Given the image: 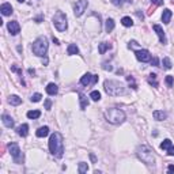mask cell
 <instances>
[{"mask_svg":"<svg viewBox=\"0 0 174 174\" xmlns=\"http://www.w3.org/2000/svg\"><path fill=\"white\" fill-rule=\"evenodd\" d=\"M105 118H106L107 123L118 125L125 120V113L121 109H117V107H110L105 112Z\"/></svg>","mask_w":174,"mask_h":174,"instance_id":"3957f363","label":"cell"},{"mask_svg":"<svg viewBox=\"0 0 174 174\" xmlns=\"http://www.w3.org/2000/svg\"><path fill=\"white\" fill-rule=\"evenodd\" d=\"M105 87V91H106L107 95H112V97H117V95H121L124 94V86L123 83H120L117 80H105L103 83Z\"/></svg>","mask_w":174,"mask_h":174,"instance_id":"277c9868","label":"cell"},{"mask_svg":"<svg viewBox=\"0 0 174 174\" xmlns=\"http://www.w3.org/2000/svg\"><path fill=\"white\" fill-rule=\"evenodd\" d=\"M39 116H41V112H39V110H30V112H27V117L31 120L38 118Z\"/></svg>","mask_w":174,"mask_h":174,"instance_id":"d4e9b609","label":"cell"},{"mask_svg":"<svg viewBox=\"0 0 174 174\" xmlns=\"http://www.w3.org/2000/svg\"><path fill=\"white\" fill-rule=\"evenodd\" d=\"M121 23H123L125 27H131V26H133V20L129 18V16H124L123 19H121Z\"/></svg>","mask_w":174,"mask_h":174,"instance_id":"484cf974","label":"cell"},{"mask_svg":"<svg viewBox=\"0 0 174 174\" xmlns=\"http://www.w3.org/2000/svg\"><path fill=\"white\" fill-rule=\"evenodd\" d=\"M112 3H113V4H116V6H121V3H120L118 0H112Z\"/></svg>","mask_w":174,"mask_h":174,"instance_id":"b9f144b4","label":"cell"},{"mask_svg":"<svg viewBox=\"0 0 174 174\" xmlns=\"http://www.w3.org/2000/svg\"><path fill=\"white\" fill-rule=\"evenodd\" d=\"M1 120H3V124L7 126V128H12L14 126V120H12V117L11 116H8V114H3Z\"/></svg>","mask_w":174,"mask_h":174,"instance_id":"2e32d148","label":"cell"},{"mask_svg":"<svg viewBox=\"0 0 174 174\" xmlns=\"http://www.w3.org/2000/svg\"><path fill=\"white\" fill-rule=\"evenodd\" d=\"M8 102H10L11 105H14V106H18V105L22 103V98H19L18 95H11V97L8 98Z\"/></svg>","mask_w":174,"mask_h":174,"instance_id":"ffe728a7","label":"cell"},{"mask_svg":"<svg viewBox=\"0 0 174 174\" xmlns=\"http://www.w3.org/2000/svg\"><path fill=\"white\" fill-rule=\"evenodd\" d=\"M148 83L152 84L154 87L158 86V82H156V75H155V74H151V75H150V76H148Z\"/></svg>","mask_w":174,"mask_h":174,"instance_id":"f1b7e54d","label":"cell"},{"mask_svg":"<svg viewBox=\"0 0 174 174\" xmlns=\"http://www.w3.org/2000/svg\"><path fill=\"white\" fill-rule=\"evenodd\" d=\"M87 6H88V1H87V0H79V1H76V4L74 6V14L76 16H80L82 14L86 11Z\"/></svg>","mask_w":174,"mask_h":174,"instance_id":"9c48e42d","label":"cell"},{"mask_svg":"<svg viewBox=\"0 0 174 174\" xmlns=\"http://www.w3.org/2000/svg\"><path fill=\"white\" fill-rule=\"evenodd\" d=\"M90 158H91V161H93V162L97 161V159H95V155H94V154H90Z\"/></svg>","mask_w":174,"mask_h":174,"instance_id":"7bdbcfd3","label":"cell"},{"mask_svg":"<svg viewBox=\"0 0 174 174\" xmlns=\"http://www.w3.org/2000/svg\"><path fill=\"white\" fill-rule=\"evenodd\" d=\"M154 30L156 31V34H158V37H159V41H161V44H166V37H164V31H163V29H162L161 26L159 25H154Z\"/></svg>","mask_w":174,"mask_h":174,"instance_id":"7c38bea8","label":"cell"},{"mask_svg":"<svg viewBox=\"0 0 174 174\" xmlns=\"http://www.w3.org/2000/svg\"><path fill=\"white\" fill-rule=\"evenodd\" d=\"M126 80H128L129 86L132 87L133 90H136V88H137V84L135 83V79H133V76H126Z\"/></svg>","mask_w":174,"mask_h":174,"instance_id":"4dcf8cb0","label":"cell"},{"mask_svg":"<svg viewBox=\"0 0 174 174\" xmlns=\"http://www.w3.org/2000/svg\"><path fill=\"white\" fill-rule=\"evenodd\" d=\"M151 64H154L155 67H158V65H159V60H158V57L151 58Z\"/></svg>","mask_w":174,"mask_h":174,"instance_id":"8d00e7d4","label":"cell"},{"mask_svg":"<svg viewBox=\"0 0 174 174\" xmlns=\"http://www.w3.org/2000/svg\"><path fill=\"white\" fill-rule=\"evenodd\" d=\"M171 11L169 10V8H164L163 12H162V20H163L164 25H167V23H170V19H171Z\"/></svg>","mask_w":174,"mask_h":174,"instance_id":"5bb4252c","label":"cell"},{"mask_svg":"<svg viewBox=\"0 0 174 174\" xmlns=\"http://www.w3.org/2000/svg\"><path fill=\"white\" fill-rule=\"evenodd\" d=\"M90 98H91L93 101H95V102H97V101H99V99H101V93H99V91H97V90L91 91Z\"/></svg>","mask_w":174,"mask_h":174,"instance_id":"83f0119b","label":"cell"},{"mask_svg":"<svg viewBox=\"0 0 174 174\" xmlns=\"http://www.w3.org/2000/svg\"><path fill=\"white\" fill-rule=\"evenodd\" d=\"M48 133H49V128H48V126H41V128L37 131L36 135L38 136V137H45V136H48Z\"/></svg>","mask_w":174,"mask_h":174,"instance_id":"44dd1931","label":"cell"},{"mask_svg":"<svg viewBox=\"0 0 174 174\" xmlns=\"http://www.w3.org/2000/svg\"><path fill=\"white\" fill-rule=\"evenodd\" d=\"M8 151H10L11 156L14 158V162H15V163H22L23 155H22V152H20V150H19V145L16 144V143H11V144H8Z\"/></svg>","mask_w":174,"mask_h":174,"instance_id":"52a82bcc","label":"cell"},{"mask_svg":"<svg viewBox=\"0 0 174 174\" xmlns=\"http://www.w3.org/2000/svg\"><path fill=\"white\" fill-rule=\"evenodd\" d=\"M171 147V140H169V139H166V140H163L161 144V148L162 150H169Z\"/></svg>","mask_w":174,"mask_h":174,"instance_id":"f546056e","label":"cell"},{"mask_svg":"<svg viewBox=\"0 0 174 174\" xmlns=\"http://www.w3.org/2000/svg\"><path fill=\"white\" fill-rule=\"evenodd\" d=\"M11 71H14V72H18V74L19 75H22V71H20L19 68L16 67V65H12V67H11Z\"/></svg>","mask_w":174,"mask_h":174,"instance_id":"d590c367","label":"cell"},{"mask_svg":"<svg viewBox=\"0 0 174 174\" xmlns=\"http://www.w3.org/2000/svg\"><path fill=\"white\" fill-rule=\"evenodd\" d=\"M31 50L36 56L44 57L46 55V52H48V39L45 37H38L36 41L33 42Z\"/></svg>","mask_w":174,"mask_h":174,"instance_id":"5b68a950","label":"cell"},{"mask_svg":"<svg viewBox=\"0 0 174 174\" xmlns=\"http://www.w3.org/2000/svg\"><path fill=\"white\" fill-rule=\"evenodd\" d=\"M0 11H1V14H3L4 16H8L12 14V7H11L10 3H3L1 7H0Z\"/></svg>","mask_w":174,"mask_h":174,"instance_id":"4fadbf2b","label":"cell"},{"mask_svg":"<svg viewBox=\"0 0 174 174\" xmlns=\"http://www.w3.org/2000/svg\"><path fill=\"white\" fill-rule=\"evenodd\" d=\"M7 27H8V31H10L12 36H16V34L20 31V26H19V23L16 22V20H11V22H8Z\"/></svg>","mask_w":174,"mask_h":174,"instance_id":"8fae6325","label":"cell"},{"mask_svg":"<svg viewBox=\"0 0 174 174\" xmlns=\"http://www.w3.org/2000/svg\"><path fill=\"white\" fill-rule=\"evenodd\" d=\"M16 133L19 136H22V137L27 136V133H29V125H27V124H22L19 128L16 129Z\"/></svg>","mask_w":174,"mask_h":174,"instance_id":"9a60e30c","label":"cell"},{"mask_svg":"<svg viewBox=\"0 0 174 174\" xmlns=\"http://www.w3.org/2000/svg\"><path fill=\"white\" fill-rule=\"evenodd\" d=\"M164 82H166V84H167V87H171L173 86V82H174V79H173V76H166V79H164Z\"/></svg>","mask_w":174,"mask_h":174,"instance_id":"836d02e7","label":"cell"},{"mask_svg":"<svg viewBox=\"0 0 174 174\" xmlns=\"http://www.w3.org/2000/svg\"><path fill=\"white\" fill-rule=\"evenodd\" d=\"M87 170H88V166H87V163H84V162H80L79 163V169H77V171L80 174H84L87 173Z\"/></svg>","mask_w":174,"mask_h":174,"instance_id":"4316f807","label":"cell"},{"mask_svg":"<svg viewBox=\"0 0 174 174\" xmlns=\"http://www.w3.org/2000/svg\"><path fill=\"white\" fill-rule=\"evenodd\" d=\"M42 98V95L39 93H36V94H33L31 95V102H39Z\"/></svg>","mask_w":174,"mask_h":174,"instance_id":"1f68e13d","label":"cell"},{"mask_svg":"<svg viewBox=\"0 0 174 174\" xmlns=\"http://www.w3.org/2000/svg\"><path fill=\"white\" fill-rule=\"evenodd\" d=\"M136 155H137V158L143 162V163L151 164L155 163V156H154V151L150 148L148 145H139L137 150H136Z\"/></svg>","mask_w":174,"mask_h":174,"instance_id":"7a4b0ae2","label":"cell"},{"mask_svg":"<svg viewBox=\"0 0 174 174\" xmlns=\"http://www.w3.org/2000/svg\"><path fill=\"white\" fill-rule=\"evenodd\" d=\"M135 55H136V58H137L139 61H142V63H148V61H151V58H152L151 53H150L148 50H145V49L136 50Z\"/></svg>","mask_w":174,"mask_h":174,"instance_id":"ba28073f","label":"cell"},{"mask_svg":"<svg viewBox=\"0 0 174 174\" xmlns=\"http://www.w3.org/2000/svg\"><path fill=\"white\" fill-rule=\"evenodd\" d=\"M52 39H53V42H55L56 45H60V44H58V39L56 38V37H53V38H52Z\"/></svg>","mask_w":174,"mask_h":174,"instance_id":"ee69618b","label":"cell"},{"mask_svg":"<svg viewBox=\"0 0 174 174\" xmlns=\"http://www.w3.org/2000/svg\"><path fill=\"white\" fill-rule=\"evenodd\" d=\"M110 48H112V45H110L109 42H101L99 46H98V52H99L101 55H105L106 50H109Z\"/></svg>","mask_w":174,"mask_h":174,"instance_id":"d6986e66","label":"cell"},{"mask_svg":"<svg viewBox=\"0 0 174 174\" xmlns=\"http://www.w3.org/2000/svg\"><path fill=\"white\" fill-rule=\"evenodd\" d=\"M167 170H169V173H174V164H170L167 167Z\"/></svg>","mask_w":174,"mask_h":174,"instance_id":"60d3db41","label":"cell"},{"mask_svg":"<svg viewBox=\"0 0 174 174\" xmlns=\"http://www.w3.org/2000/svg\"><path fill=\"white\" fill-rule=\"evenodd\" d=\"M79 99H80V109H86L87 106H88V101H87V98L84 97L83 94H79Z\"/></svg>","mask_w":174,"mask_h":174,"instance_id":"cb8c5ba5","label":"cell"},{"mask_svg":"<svg viewBox=\"0 0 174 174\" xmlns=\"http://www.w3.org/2000/svg\"><path fill=\"white\" fill-rule=\"evenodd\" d=\"M136 15H137L139 18H140V19H143V14H140V12H139V11H137V12H136Z\"/></svg>","mask_w":174,"mask_h":174,"instance_id":"bcb514c9","label":"cell"},{"mask_svg":"<svg viewBox=\"0 0 174 174\" xmlns=\"http://www.w3.org/2000/svg\"><path fill=\"white\" fill-rule=\"evenodd\" d=\"M152 116H154L155 120H158V121H163V120H166L167 114H166L163 110H155V112L152 113Z\"/></svg>","mask_w":174,"mask_h":174,"instance_id":"e0dca14e","label":"cell"},{"mask_svg":"<svg viewBox=\"0 0 174 174\" xmlns=\"http://www.w3.org/2000/svg\"><path fill=\"white\" fill-rule=\"evenodd\" d=\"M151 1L155 6H162V4H163V0H151Z\"/></svg>","mask_w":174,"mask_h":174,"instance_id":"74e56055","label":"cell"},{"mask_svg":"<svg viewBox=\"0 0 174 174\" xmlns=\"http://www.w3.org/2000/svg\"><path fill=\"white\" fill-rule=\"evenodd\" d=\"M98 82V76L97 75H91V74H84L80 77V83L83 86H88V84H95Z\"/></svg>","mask_w":174,"mask_h":174,"instance_id":"30bf717a","label":"cell"},{"mask_svg":"<svg viewBox=\"0 0 174 174\" xmlns=\"http://www.w3.org/2000/svg\"><path fill=\"white\" fill-rule=\"evenodd\" d=\"M67 52H68V55H77L79 53V48H77L75 44H69L68 45V49H67Z\"/></svg>","mask_w":174,"mask_h":174,"instance_id":"7402d4cb","label":"cell"},{"mask_svg":"<svg viewBox=\"0 0 174 174\" xmlns=\"http://www.w3.org/2000/svg\"><path fill=\"white\" fill-rule=\"evenodd\" d=\"M49 151L52 155H55L56 158H61L64 152V142H63L61 133L55 132L49 139Z\"/></svg>","mask_w":174,"mask_h":174,"instance_id":"6da1fadb","label":"cell"},{"mask_svg":"<svg viewBox=\"0 0 174 174\" xmlns=\"http://www.w3.org/2000/svg\"><path fill=\"white\" fill-rule=\"evenodd\" d=\"M167 155H170V156H174V147L171 145L170 148L167 150Z\"/></svg>","mask_w":174,"mask_h":174,"instance_id":"f35d334b","label":"cell"},{"mask_svg":"<svg viewBox=\"0 0 174 174\" xmlns=\"http://www.w3.org/2000/svg\"><path fill=\"white\" fill-rule=\"evenodd\" d=\"M29 74L30 75H36V71H34V69H31V68H29Z\"/></svg>","mask_w":174,"mask_h":174,"instance_id":"f6af8a7d","label":"cell"},{"mask_svg":"<svg viewBox=\"0 0 174 174\" xmlns=\"http://www.w3.org/2000/svg\"><path fill=\"white\" fill-rule=\"evenodd\" d=\"M113 29H114V20L112 18H109V19H106V23H105V30L107 33H110L113 31Z\"/></svg>","mask_w":174,"mask_h":174,"instance_id":"603a6c76","label":"cell"},{"mask_svg":"<svg viewBox=\"0 0 174 174\" xmlns=\"http://www.w3.org/2000/svg\"><path fill=\"white\" fill-rule=\"evenodd\" d=\"M103 69H106V71H112L113 68H112V65H107V64H103Z\"/></svg>","mask_w":174,"mask_h":174,"instance_id":"ab89813d","label":"cell"},{"mask_svg":"<svg viewBox=\"0 0 174 174\" xmlns=\"http://www.w3.org/2000/svg\"><path fill=\"white\" fill-rule=\"evenodd\" d=\"M50 106H52V101L50 99H46L45 101V109L46 110H50Z\"/></svg>","mask_w":174,"mask_h":174,"instance_id":"e575fe53","label":"cell"},{"mask_svg":"<svg viewBox=\"0 0 174 174\" xmlns=\"http://www.w3.org/2000/svg\"><path fill=\"white\" fill-rule=\"evenodd\" d=\"M53 25L58 31H65L68 27V22H67V16L63 11H57L53 16Z\"/></svg>","mask_w":174,"mask_h":174,"instance_id":"8992f818","label":"cell"},{"mask_svg":"<svg viewBox=\"0 0 174 174\" xmlns=\"http://www.w3.org/2000/svg\"><path fill=\"white\" fill-rule=\"evenodd\" d=\"M18 1H20V3H23V1H25V0H18Z\"/></svg>","mask_w":174,"mask_h":174,"instance_id":"c3c4849f","label":"cell"},{"mask_svg":"<svg viewBox=\"0 0 174 174\" xmlns=\"http://www.w3.org/2000/svg\"><path fill=\"white\" fill-rule=\"evenodd\" d=\"M163 67L166 68V69H170V68H171V61H170V58H169V57H164L163 58Z\"/></svg>","mask_w":174,"mask_h":174,"instance_id":"d6a6232c","label":"cell"},{"mask_svg":"<svg viewBox=\"0 0 174 174\" xmlns=\"http://www.w3.org/2000/svg\"><path fill=\"white\" fill-rule=\"evenodd\" d=\"M57 91H58L57 84H55V83H49L48 86H46V93H48L49 95H56V94H57Z\"/></svg>","mask_w":174,"mask_h":174,"instance_id":"ac0fdd59","label":"cell"},{"mask_svg":"<svg viewBox=\"0 0 174 174\" xmlns=\"http://www.w3.org/2000/svg\"><path fill=\"white\" fill-rule=\"evenodd\" d=\"M126 3H132V0H125Z\"/></svg>","mask_w":174,"mask_h":174,"instance_id":"7dc6e473","label":"cell"}]
</instances>
